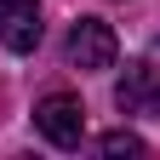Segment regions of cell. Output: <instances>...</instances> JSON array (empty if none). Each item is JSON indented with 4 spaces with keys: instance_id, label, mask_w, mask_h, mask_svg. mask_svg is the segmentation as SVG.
<instances>
[{
    "instance_id": "obj_4",
    "label": "cell",
    "mask_w": 160,
    "mask_h": 160,
    "mask_svg": "<svg viewBox=\"0 0 160 160\" xmlns=\"http://www.w3.org/2000/svg\"><path fill=\"white\" fill-rule=\"evenodd\" d=\"M46 23H40V6L34 0H0V40L12 52H34Z\"/></svg>"
},
{
    "instance_id": "obj_3",
    "label": "cell",
    "mask_w": 160,
    "mask_h": 160,
    "mask_svg": "<svg viewBox=\"0 0 160 160\" xmlns=\"http://www.w3.org/2000/svg\"><path fill=\"white\" fill-rule=\"evenodd\" d=\"M114 103H120V114H160V69L126 63V74L114 86Z\"/></svg>"
},
{
    "instance_id": "obj_5",
    "label": "cell",
    "mask_w": 160,
    "mask_h": 160,
    "mask_svg": "<svg viewBox=\"0 0 160 160\" xmlns=\"http://www.w3.org/2000/svg\"><path fill=\"white\" fill-rule=\"evenodd\" d=\"M97 149H103V154H149V143H143L137 132H103Z\"/></svg>"
},
{
    "instance_id": "obj_1",
    "label": "cell",
    "mask_w": 160,
    "mask_h": 160,
    "mask_svg": "<svg viewBox=\"0 0 160 160\" xmlns=\"http://www.w3.org/2000/svg\"><path fill=\"white\" fill-rule=\"evenodd\" d=\"M34 126L46 137L52 149H80V137H86V109H80L74 92H46L34 103Z\"/></svg>"
},
{
    "instance_id": "obj_2",
    "label": "cell",
    "mask_w": 160,
    "mask_h": 160,
    "mask_svg": "<svg viewBox=\"0 0 160 160\" xmlns=\"http://www.w3.org/2000/svg\"><path fill=\"white\" fill-rule=\"evenodd\" d=\"M114 57H120V40L103 17H80L69 29V63L74 69H114Z\"/></svg>"
}]
</instances>
